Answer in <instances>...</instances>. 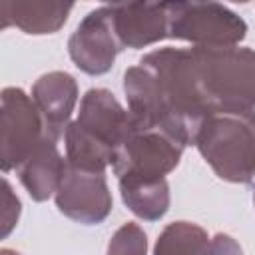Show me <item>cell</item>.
<instances>
[{
    "mask_svg": "<svg viewBox=\"0 0 255 255\" xmlns=\"http://www.w3.org/2000/svg\"><path fill=\"white\" fill-rule=\"evenodd\" d=\"M167 38L197 48H229L247 36V24L231 8L217 2H163Z\"/></svg>",
    "mask_w": 255,
    "mask_h": 255,
    "instance_id": "5",
    "label": "cell"
},
{
    "mask_svg": "<svg viewBox=\"0 0 255 255\" xmlns=\"http://www.w3.org/2000/svg\"><path fill=\"white\" fill-rule=\"evenodd\" d=\"M112 203L106 171L80 169L70 163L66 165L56 191V207L60 213L84 225H98L110 215Z\"/></svg>",
    "mask_w": 255,
    "mask_h": 255,
    "instance_id": "8",
    "label": "cell"
},
{
    "mask_svg": "<svg viewBox=\"0 0 255 255\" xmlns=\"http://www.w3.org/2000/svg\"><path fill=\"white\" fill-rule=\"evenodd\" d=\"M32 100L40 110L48 135L58 141L72 124V112L78 102V82L68 72H48L32 86Z\"/></svg>",
    "mask_w": 255,
    "mask_h": 255,
    "instance_id": "11",
    "label": "cell"
},
{
    "mask_svg": "<svg viewBox=\"0 0 255 255\" xmlns=\"http://www.w3.org/2000/svg\"><path fill=\"white\" fill-rule=\"evenodd\" d=\"M193 145L217 177L231 183L255 179V114L215 112L207 116Z\"/></svg>",
    "mask_w": 255,
    "mask_h": 255,
    "instance_id": "4",
    "label": "cell"
},
{
    "mask_svg": "<svg viewBox=\"0 0 255 255\" xmlns=\"http://www.w3.org/2000/svg\"><path fill=\"white\" fill-rule=\"evenodd\" d=\"M20 199L14 195L8 179H2V237H6L18 223L20 217Z\"/></svg>",
    "mask_w": 255,
    "mask_h": 255,
    "instance_id": "17",
    "label": "cell"
},
{
    "mask_svg": "<svg viewBox=\"0 0 255 255\" xmlns=\"http://www.w3.org/2000/svg\"><path fill=\"white\" fill-rule=\"evenodd\" d=\"M183 145L161 129L135 126L131 128L116 149L112 169L122 177L161 179L173 171L181 159Z\"/></svg>",
    "mask_w": 255,
    "mask_h": 255,
    "instance_id": "7",
    "label": "cell"
},
{
    "mask_svg": "<svg viewBox=\"0 0 255 255\" xmlns=\"http://www.w3.org/2000/svg\"><path fill=\"white\" fill-rule=\"evenodd\" d=\"M0 255H20V253L18 251H12V249H2Z\"/></svg>",
    "mask_w": 255,
    "mask_h": 255,
    "instance_id": "19",
    "label": "cell"
},
{
    "mask_svg": "<svg viewBox=\"0 0 255 255\" xmlns=\"http://www.w3.org/2000/svg\"><path fill=\"white\" fill-rule=\"evenodd\" d=\"M0 100V165L8 173L18 169L40 147L48 137V129L34 100L24 90L4 88Z\"/></svg>",
    "mask_w": 255,
    "mask_h": 255,
    "instance_id": "6",
    "label": "cell"
},
{
    "mask_svg": "<svg viewBox=\"0 0 255 255\" xmlns=\"http://www.w3.org/2000/svg\"><path fill=\"white\" fill-rule=\"evenodd\" d=\"M199 88L215 112L255 114V50L251 48H189Z\"/></svg>",
    "mask_w": 255,
    "mask_h": 255,
    "instance_id": "3",
    "label": "cell"
},
{
    "mask_svg": "<svg viewBox=\"0 0 255 255\" xmlns=\"http://www.w3.org/2000/svg\"><path fill=\"white\" fill-rule=\"evenodd\" d=\"M131 128V116L106 88H92L80 102L78 120L66 133V161L80 169L106 171Z\"/></svg>",
    "mask_w": 255,
    "mask_h": 255,
    "instance_id": "2",
    "label": "cell"
},
{
    "mask_svg": "<svg viewBox=\"0 0 255 255\" xmlns=\"http://www.w3.org/2000/svg\"><path fill=\"white\" fill-rule=\"evenodd\" d=\"M66 165L68 161L58 149V139L48 135L16 171L28 195L34 201H46L50 195H56Z\"/></svg>",
    "mask_w": 255,
    "mask_h": 255,
    "instance_id": "12",
    "label": "cell"
},
{
    "mask_svg": "<svg viewBox=\"0 0 255 255\" xmlns=\"http://www.w3.org/2000/svg\"><path fill=\"white\" fill-rule=\"evenodd\" d=\"M120 193L128 209L145 221L161 219L169 209V183L165 177L161 179H137V177H122Z\"/></svg>",
    "mask_w": 255,
    "mask_h": 255,
    "instance_id": "14",
    "label": "cell"
},
{
    "mask_svg": "<svg viewBox=\"0 0 255 255\" xmlns=\"http://www.w3.org/2000/svg\"><path fill=\"white\" fill-rule=\"evenodd\" d=\"M253 203H255V191H253Z\"/></svg>",
    "mask_w": 255,
    "mask_h": 255,
    "instance_id": "20",
    "label": "cell"
},
{
    "mask_svg": "<svg viewBox=\"0 0 255 255\" xmlns=\"http://www.w3.org/2000/svg\"><path fill=\"white\" fill-rule=\"evenodd\" d=\"M72 2H2V28L16 26L26 34H54L72 12Z\"/></svg>",
    "mask_w": 255,
    "mask_h": 255,
    "instance_id": "13",
    "label": "cell"
},
{
    "mask_svg": "<svg viewBox=\"0 0 255 255\" xmlns=\"http://www.w3.org/2000/svg\"><path fill=\"white\" fill-rule=\"evenodd\" d=\"M106 255H147V237L137 223H124L110 239Z\"/></svg>",
    "mask_w": 255,
    "mask_h": 255,
    "instance_id": "16",
    "label": "cell"
},
{
    "mask_svg": "<svg viewBox=\"0 0 255 255\" xmlns=\"http://www.w3.org/2000/svg\"><path fill=\"white\" fill-rule=\"evenodd\" d=\"M68 52L72 62L90 76H102L112 70L122 46L114 32L108 4L92 10L78 24L68 40Z\"/></svg>",
    "mask_w": 255,
    "mask_h": 255,
    "instance_id": "9",
    "label": "cell"
},
{
    "mask_svg": "<svg viewBox=\"0 0 255 255\" xmlns=\"http://www.w3.org/2000/svg\"><path fill=\"white\" fill-rule=\"evenodd\" d=\"M108 6L122 50L145 48L167 38V12L163 2H116Z\"/></svg>",
    "mask_w": 255,
    "mask_h": 255,
    "instance_id": "10",
    "label": "cell"
},
{
    "mask_svg": "<svg viewBox=\"0 0 255 255\" xmlns=\"http://www.w3.org/2000/svg\"><path fill=\"white\" fill-rule=\"evenodd\" d=\"M209 255H243L241 245L227 233H217L211 239Z\"/></svg>",
    "mask_w": 255,
    "mask_h": 255,
    "instance_id": "18",
    "label": "cell"
},
{
    "mask_svg": "<svg viewBox=\"0 0 255 255\" xmlns=\"http://www.w3.org/2000/svg\"><path fill=\"white\" fill-rule=\"evenodd\" d=\"M128 112L135 126L161 129L183 147L211 116L189 48H159L124 74Z\"/></svg>",
    "mask_w": 255,
    "mask_h": 255,
    "instance_id": "1",
    "label": "cell"
},
{
    "mask_svg": "<svg viewBox=\"0 0 255 255\" xmlns=\"http://www.w3.org/2000/svg\"><path fill=\"white\" fill-rule=\"evenodd\" d=\"M207 231L191 221H173L157 237L153 255H209Z\"/></svg>",
    "mask_w": 255,
    "mask_h": 255,
    "instance_id": "15",
    "label": "cell"
}]
</instances>
